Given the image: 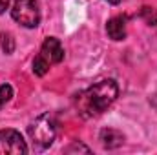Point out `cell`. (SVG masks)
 <instances>
[{"instance_id":"52a82bcc","label":"cell","mask_w":157,"mask_h":155,"mask_svg":"<svg viewBox=\"0 0 157 155\" xmlns=\"http://www.w3.org/2000/svg\"><path fill=\"white\" fill-rule=\"evenodd\" d=\"M106 33L112 40H124L126 39V17L117 15L110 18L106 24Z\"/></svg>"},{"instance_id":"ba28073f","label":"cell","mask_w":157,"mask_h":155,"mask_svg":"<svg viewBox=\"0 0 157 155\" xmlns=\"http://www.w3.org/2000/svg\"><path fill=\"white\" fill-rule=\"evenodd\" d=\"M48 71H49V62L39 53V55L35 57V60H33V73H35L37 77H44Z\"/></svg>"},{"instance_id":"5b68a950","label":"cell","mask_w":157,"mask_h":155,"mask_svg":"<svg viewBox=\"0 0 157 155\" xmlns=\"http://www.w3.org/2000/svg\"><path fill=\"white\" fill-rule=\"evenodd\" d=\"M40 55L49 62V64H59L64 60V47L60 44V40L55 37H48L42 42L40 47Z\"/></svg>"},{"instance_id":"30bf717a","label":"cell","mask_w":157,"mask_h":155,"mask_svg":"<svg viewBox=\"0 0 157 155\" xmlns=\"http://www.w3.org/2000/svg\"><path fill=\"white\" fill-rule=\"evenodd\" d=\"M141 17L146 20L148 26H157V9H154V7H143L141 9Z\"/></svg>"},{"instance_id":"6da1fadb","label":"cell","mask_w":157,"mask_h":155,"mask_svg":"<svg viewBox=\"0 0 157 155\" xmlns=\"http://www.w3.org/2000/svg\"><path fill=\"white\" fill-rule=\"evenodd\" d=\"M119 86L113 78L99 80L75 97V108L82 119H93L102 115L117 99Z\"/></svg>"},{"instance_id":"7a4b0ae2","label":"cell","mask_w":157,"mask_h":155,"mask_svg":"<svg viewBox=\"0 0 157 155\" xmlns=\"http://www.w3.org/2000/svg\"><path fill=\"white\" fill-rule=\"evenodd\" d=\"M28 133L33 141V144L44 150L49 148L55 141L57 135V120L53 113H42L40 117H37L29 126H28Z\"/></svg>"},{"instance_id":"277c9868","label":"cell","mask_w":157,"mask_h":155,"mask_svg":"<svg viewBox=\"0 0 157 155\" xmlns=\"http://www.w3.org/2000/svg\"><path fill=\"white\" fill-rule=\"evenodd\" d=\"M24 155L28 153V146L26 141L22 139V135L17 130H0V155Z\"/></svg>"},{"instance_id":"3957f363","label":"cell","mask_w":157,"mask_h":155,"mask_svg":"<svg viewBox=\"0 0 157 155\" xmlns=\"http://www.w3.org/2000/svg\"><path fill=\"white\" fill-rule=\"evenodd\" d=\"M11 17L15 22H18L20 26L33 29L40 24V6L39 0H15L13 9H11Z\"/></svg>"},{"instance_id":"5bb4252c","label":"cell","mask_w":157,"mask_h":155,"mask_svg":"<svg viewBox=\"0 0 157 155\" xmlns=\"http://www.w3.org/2000/svg\"><path fill=\"white\" fill-rule=\"evenodd\" d=\"M106 2H108V4H113V6H117L121 0H106Z\"/></svg>"},{"instance_id":"4fadbf2b","label":"cell","mask_w":157,"mask_h":155,"mask_svg":"<svg viewBox=\"0 0 157 155\" xmlns=\"http://www.w3.org/2000/svg\"><path fill=\"white\" fill-rule=\"evenodd\" d=\"M13 0H0V15L2 13H6V9L9 7V4H11Z\"/></svg>"},{"instance_id":"7c38bea8","label":"cell","mask_w":157,"mask_h":155,"mask_svg":"<svg viewBox=\"0 0 157 155\" xmlns=\"http://www.w3.org/2000/svg\"><path fill=\"white\" fill-rule=\"evenodd\" d=\"M66 153H75V152H82V153H91V150L88 148V146H84L82 142H78V141H73L66 150H64Z\"/></svg>"},{"instance_id":"8fae6325","label":"cell","mask_w":157,"mask_h":155,"mask_svg":"<svg viewBox=\"0 0 157 155\" xmlns=\"http://www.w3.org/2000/svg\"><path fill=\"white\" fill-rule=\"evenodd\" d=\"M11 99H13V88L9 84H2L0 86V108L6 106Z\"/></svg>"},{"instance_id":"9c48e42d","label":"cell","mask_w":157,"mask_h":155,"mask_svg":"<svg viewBox=\"0 0 157 155\" xmlns=\"http://www.w3.org/2000/svg\"><path fill=\"white\" fill-rule=\"evenodd\" d=\"M0 47L6 55H11L15 51V39L9 33H0Z\"/></svg>"},{"instance_id":"8992f818","label":"cell","mask_w":157,"mask_h":155,"mask_svg":"<svg viewBox=\"0 0 157 155\" xmlns=\"http://www.w3.org/2000/svg\"><path fill=\"white\" fill-rule=\"evenodd\" d=\"M99 141H101L102 148H106V150H115L119 146H122L124 135H122L119 130L104 128V130H101V133H99Z\"/></svg>"}]
</instances>
